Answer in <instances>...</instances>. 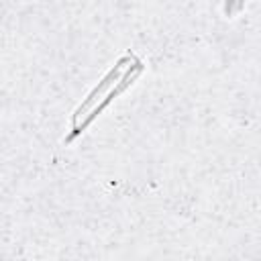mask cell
Instances as JSON below:
<instances>
[{"mask_svg": "<svg viewBox=\"0 0 261 261\" xmlns=\"http://www.w3.org/2000/svg\"><path fill=\"white\" fill-rule=\"evenodd\" d=\"M141 71H143V63L137 59V61H135V65H130V69H126L124 77H122V80H118L116 88H112V90L106 94V98H104L100 104H96V106L92 108V114H88L80 124H75V126H73V130L65 137V143H71V141H73V139H75V137H77V135H80V133H82V130H84V128H86V126H88V124H90V122H92V120H94V118H96V116H98V114H100V112H102V110H104V108H106V106H108V104H110L118 94H120V92H124V90H126V88H128V86L139 77V73H141Z\"/></svg>", "mask_w": 261, "mask_h": 261, "instance_id": "1", "label": "cell"}, {"mask_svg": "<svg viewBox=\"0 0 261 261\" xmlns=\"http://www.w3.org/2000/svg\"><path fill=\"white\" fill-rule=\"evenodd\" d=\"M133 59H135V55L126 53L124 57H120V59L116 61V65H114V67H112V69L106 73V77H104V80H102V82H100V84H98V86H96V88L90 92V96H88V98H86V100L80 104V108L75 110V114H73V126L80 122V116H82L86 110H90V108L94 106V102H96V100H98V98H100V96H102V94H104V92H106V90H108L112 84H116V80L120 77V71H122V69L126 67V63H130Z\"/></svg>", "mask_w": 261, "mask_h": 261, "instance_id": "2", "label": "cell"}]
</instances>
